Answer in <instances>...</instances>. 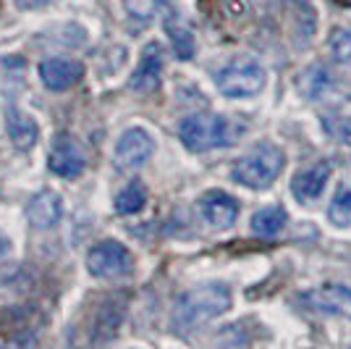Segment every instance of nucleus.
<instances>
[{"mask_svg":"<svg viewBox=\"0 0 351 349\" xmlns=\"http://www.w3.org/2000/svg\"><path fill=\"white\" fill-rule=\"evenodd\" d=\"M231 305H234V291L228 284H223V281L199 284L176 300L171 326L176 334H189V331H197L207 323H213L220 315H226Z\"/></svg>","mask_w":351,"mask_h":349,"instance_id":"1","label":"nucleus"},{"mask_svg":"<svg viewBox=\"0 0 351 349\" xmlns=\"http://www.w3.org/2000/svg\"><path fill=\"white\" fill-rule=\"evenodd\" d=\"M239 137V126L223 113H191L178 124V139L189 153H210L231 147Z\"/></svg>","mask_w":351,"mask_h":349,"instance_id":"2","label":"nucleus"},{"mask_svg":"<svg viewBox=\"0 0 351 349\" xmlns=\"http://www.w3.org/2000/svg\"><path fill=\"white\" fill-rule=\"evenodd\" d=\"M286 168V153L276 142H260L247 150L231 168V179L247 190H267Z\"/></svg>","mask_w":351,"mask_h":349,"instance_id":"3","label":"nucleus"},{"mask_svg":"<svg viewBox=\"0 0 351 349\" xmlns=\"http://www.w3.org/2000/svg\"><path fill=\"white\" fill-rule=\"evenodd\" d=\"M265 85H267V71L252 56H234L215 71V87L223 98H231V100L257 98Z\"/></svg>","mask_w":351,"mask_h":349,"instance_id":"4","label":"nucleus"},{"mask_svg":"<svg viewBox=\"0 0 351 349\" xmlns=\"http://www.w3.org/2000/svg\"><path fill=\"white\" fill-rule=\"evenodd\" d=\"M87 271L100 281H121L134 273V255L118 239H105L87 252Z\"/></svg>","mask_w":351,"mask_h":349,"instance_id":"5","label":"nucleus"},{"mask_svg":"<svg viewBox=\"0 0 351 349\" xmlns=\"http://www.w3.org/2000/svg\"><path fill=\"white\" fill-rule=\"evenodd\" d=\"M299 300L309 313L351 320V284H325L317 289L302 291Z\"/></svg>","mask_w":351,"mask_h":349,"instance_id":"6","label":"nucleus"},{"mask_svg":"<svg viewBox=\"0 0 351 349\" xmlns=\"http://www.w3.org/2000/svg\"><path fill=\"white\" fill-rule=\"evenodd\" d=\"M152 153H155V137L142 126H132L118 137L113 158L121 171H136L152 158Z\"/></svg>","mask_w":351,"mask_h":349,"instance_id":"7","label":"nucleus"},{"mask_svg":"<svg viewBox=\"0 0 351 349\" xmlns=\"http://www.w3.org/2000/svg\"><path fill=\"white\" fill-rule=\"evenodd\" d=\"M299 92L302 98L309 102H328L336 105L338 100H343V85L336 79V74L330 71L322 63H312L309 69L302 71L299 76Z\"/></svg>","mask_w":351,"mask_h":349,"instance_id":"8","label":"nucleus"},{"mask_svg":"<svg viewBox=\"0 0 351 349\" xmlns=\"http://www.w3.org/2000/svg\"><path fill=\"white\" fill-rule=\"evenodd\" d=\"M47 168L60 179H79L87 168V155L71 134H58L47 155Z\"/></svg>","mask_w":351,"mask_h":349,"instance_id":"9","label":"nucleus"},{"mask_svg":"<svg viewBox=\"0 0 351 349\" xmlns=\"http://www.w3.org/2000/svg\"><path fill=\"white\" fill-rule=\"evenodd\" d=\"M330 174H333V166L328 160H315L304 168H299L291 179V194L299 205H312L317 203L322 194H325V187L330 181Z\"/></svg>","mask_w":351,"mask_h":349,"instance_id":"10","label":"nucleus"},{"mask_svg":"<svg viewBox=\"0 0 351 349\" xmlns=\"http://www.w3.org/2000/svg\"><path fill=\"white\" fill-rule=\"evenodd\" d=\"M199 216L205 218V223L210 226H215V229H228V226H234L236 218H239V200H236L234 194H228V192L223 190H207L202 197H199Z\"/></svg>","mask_w":351,"mask_h":349,"instance_id":"11","label":"nucleus"},{"mask_svg":"<svg viewBox=\"0 0 351 349\" xmlns=\"http://www.w3.org/2000/svg\"><path fill=\"white\" fill-rule=\"evenodd\" d=\"M162 66H165V56H162V45L160 43H147L142 56H139V63L134 69L132 76V89L134 92H142V95H149L160 87L162 79Z\"/></svg>","mask_w":351,"mask_h":349,"instance_id":"12","label":"nucleus"},{"mask_svg":"<svg viewBox=\"0 0 351 349\" xmlns=\"http://www.w3.org/2000/svg\"><path fill=\"white\" fill-rule=\"evenodd\" d=\"M84 76V66L73 58H45L40 63V79L50 92H66Z\"/></svg>","mask_w":351,"mask_h":349,"instance_id":"13","label":"nucleus"},{"mask_svg":"<svg viewBox=\"0 0 351 349\" xmlns=\"http://www.w3.org/2000/svg\"><path fill=\"white\" fill-rule=\"evenodd\" d=\"M27 218H29L32 229H37V232H50V229H56L60 223V218H63V203H60L58 192H53V190L37 192L29 200Z\"/></svg>","mask_w":351,"mask_h":349,"instance_id":"14","label":"nucleus"},{"mask_svg":"<svg viewBox=\"0 0 351 349\" xmlns=\"http://www.w3.org/2000/svg\"><path fill=\"white\" fill-rule=\"evenodd\" d=\"M5 129H8V139H11L14 147H19V150H32L34 142H37V137H40L37 121H34L27 111L16 108V105L5 111Z\"/></svg>","mask_w":351,"mask_h":349,"instance_id":"15","label":"nucleus"},{"mask_svg":"<svg viewBox=\"0 0 351 349\" xmlns=\"http://www.w3.org/2000/svg\"><path fill=\"white\" fill-rule=\"evenodd\" d=\"M123 315H126V302H123V300H105L103 305L97 307V313H95L92 339H95V341H105V339L116 336Z\"/></svg>","mask_w":351,"mask_h":349,"instance_id":"16","label":"nucleus"},{"mask_svg":"<svg viewBox=\"0 0 351 349\" xmlns=\"http://www.w3.org/2000/svg\"><path fill=\"white\" fill-rule=\"evenodd\" d=\"M165 32H168V40L173 45V53L178 56L181 60H191L194 58V53H197V40H194V32L191 27L181 19L178 14H171L165 16Z\"/></svg>","mask_w":351,"mask_h":349,"instance_id":"17","label":"nucleus"},{"mask_svg":"<svg viewBox=\"0 0 351 349\" xmlns=\"http://www.w3.org/2000/svg\"><path fill=\"white\" fill-rule=\"evenodd\" d=\"M249 223H252V234H254V236L273 239V236H278V234L286 229L289 213H286L283 205H265V207H260V210L252 216Z\"/></svg>","mask_w":351,"mask_h":349,"instance_id":"18","label":"nucleus"},{"mask_svg":"<svg viewBox=\"0 0 351 349\" xmlns=\"http://www.w3.org/2000/svg\"><path fill=\"white\" fill-rule=\"evenodd\" d=\"M325 218L333 229H351V179L338 181L336 192L328 203Z\"/></svg>","mask_w":351,"mask_h":349,"instance_id":"19","label":"nucleus"},{"mask_svg":"<svg viewBox=\"0 0 351 349\" xmlns=\"http://www.w3.org/2000/svg\"><path fill=\"white\" fill-rule=\"evenodd\" d=\"M147 187L142 181H129L123 190L116 194V213L121 216H136V213H142L147 205Z\"/></svg>","mask_w":351,"mask_h":349,"instance_id":"20","label":"nucleus"},{"mask_svg":"<svg viewBox=\"0 0 351 349\" xmlns=\"http://www.w3.org/2000/svg\"><path fill=\"white\" fill-rule=\"evenodd\" d=\"M320 124H322V131H325L338 147H343L346 153H351V116L338 113V111L330 108V111L320 118Z\"/></svg>","mask_w":351,"mask_h":349,"instance_id":"21","label":"nucleus"},{"mask_svg":"<svg viewBox=\"0 0 351 349\" xmlns=\"http://www.w3.org/2000/svg\"><path fill=\"white\" fill-rule=\"evenodd\" d=\"M328 53L338 66H351V27L338 24L328 34Z\"/></svg>","mask_w":351,"mask_h":349,"instance_id":"22","label":"nucleus"},{"mask_svg":"<svg viewBox=\"0 0 351 349\" xmlns=\"http://www.w3.org/2000/svg\"><path fill=\"white\" fill-rule=\"evenodd\" d=\"M123 8L126 14L132 16L134 21H152L158 14H162L168 8V0H123Z\"/></svg>","mask_w":351,"mask_h":349,"instance_id":"23","label":"nucleus"},{"mask_svg":"<svg viewBox=\"0 0 351 349\" xmlns=\"http://www.w3.org/2000/svg\"><path fill=\"white\" fill-rule=\"evenodd\" d=\"M50 3H56V0H16V5H19V8H24V11L45 8V5H50Z\"/></svg>","mask_w":351,"mask_h":349,"instance_id":"24","label":"nucleus"},{"mask_svg":"<svg viewBox=\"0 0 351 349\" xmlns=\"http://www.w3.org/2000/svg\"><path fill=\"white\" fill-rule=\"evenodd\" d=\"M8 249H11V242H8V239H5L3 234H0V258H3V255H5Z\"/></svg>","mask_w":351,"mask_h":349,"instance_id":"25","label":"nucleus"}]
</instances>
